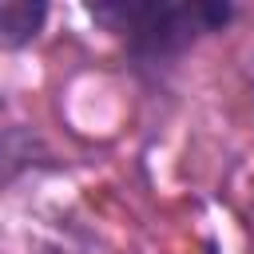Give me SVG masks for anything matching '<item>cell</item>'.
I'll list each match as a JSON object with an SVG mask.
<instances>
[{
	"label": "cell",
	"instance_id": "3",
	"mask_svg": "<svg viewBox=\"0 0 254 254\" xmlns=\"http://www.w3.org/2000/svg\"><path fill=\"white\" fill-rule=\"evenodd\" d=\"M4 107H8V103H4V91H0V115H4Z\"/></svg>",
	"mask_w": 254,
	"mask_h": 254
},
{
	"label": "cell",
	"instance_id": "1",
	"mask_svg": "<svg viewBox=\"0 0 254 254\" xmlns=\"http://www.w3.org/2000/svg\"><path fill=\"white\" fill-rule=\"evenodd\" d=\"M87 16L103 24L127 52L139 75L159 79L198 40L234 20L230 0H95Z\"/></svg>",
	"mask_w": 254,
	"mask_h": 254
},
{
	"label": "cell",
	"instance_id": "2",
	"mask_svg": "<svg viewBox=\"0 0 254 254\" xmlns=\"http://www.w3.org/2000/svg\"><path fill=\"white\" fill-rule=\"evenodd\" d=\"M48 20L44 0H0V48H28Z\"/></svg>",
	"mask_w": 254,
	"mask_h": 254
}]
</instances>
